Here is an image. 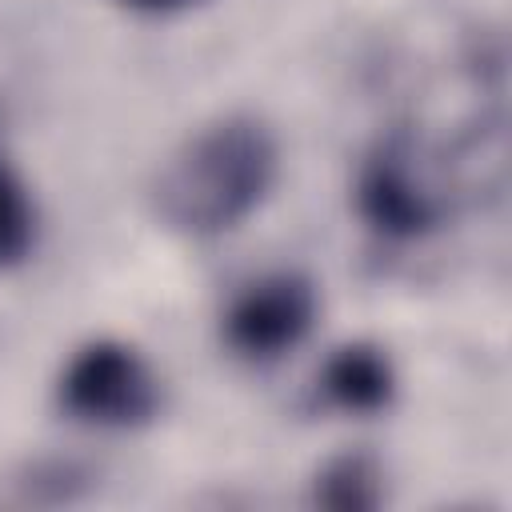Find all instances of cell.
I'll list each match as a JSON object with an SVG mask.
<instances>
[{
	"label": "cell",
	"mask_w": 512,
	"mask_h": 512,
	"mask_svg": "<svg viewBox=\"0 0 512 512\" xmlns=\"http://www.w3.org/2000/svg\"><path fill=\"white\" fill-rule=\"evenodd\" d=\"M276 180V140L256 116H224L200 128L156 176L152 200L168 228L216 236L236 228Z\"/></svg>",
	"instance_id": "obj_1"
},
{
	"label": "cell",
	"mask_w": 512,
	"mask_h": 512,
	"mask_svg": "<svg viewBox=\"0 0 512 512\" xmlns=\"http://www.w3.org/2000/svg\"><path fill=\"white\" fill-rule=\"evenodd\" d=\"M56 400L80 424L136 428L160 412V380L128 344L96 340L68 360Z\"/></svg>",
	"instance_id": "obj_2"
},
{
	"label": "cell",
	"mask_w": 512,
	"mask_h": 512,
	"mask_svg": "<svg viewBox=\"0 0 512 512\" xmlns=\"http://www.w3.org/2000/svg\"><path fill=\"white\" fill-rule=\"evenodd\" d=\"M356 204L360 216L388 240L428 236L444 220V196L428 184L424 168L416 164V148L404 132L372 148L356 180Z\"/></svg>",
	"instance_id": "obj_3"
},
{
	"label": "cell",
	"mask_w": 512,
	"mask_h": 512,
	"mask_svg": "<svg viewBox=\"0 0 512 512\" xmlns=\"http://www.w3.org/2000/svg\"><path fill=\"white\" fill-rule=\"evenodd\" d=\"M316 320V288L300 272H272L256 284H248L228 316H224V340L244 360H276L288 348H296Z\"/></svg>",
	"instance_id": "obj_4"
},
{
	"label": "cell",
	"mask_w": 512,
	"mask_h": 512,
	"mask_svg": "<svg viewBox=\"0 0 512 512\" xmlns=\"http://www.w3.org/2000/svg\"><path fill=\"white\" fill-rule=\"evenodd\" d=\"M320 392L332 408L356 412V416H372L384 412L396 396V372L388 364V356L376 344H344L320 376Z\"/></svg>",
	"instance_id": "obj_5"
},
{
	"label": "cell",
	"mask_w": 512,
	"mask_h": 512,
	"mask_svg": "<svg viewBox=\"0 0 512 512\" xmlns=\"http://www.w3.org/2000/svg\"><path fill=\"white\" fill-rule=\"evenodd\" d=\"M380 468L368 452H344L336 460H328L316 476V504L320 508H336V512H368L384 500V484H380Z\"/></svg>",
	"instance_id": "obj_6"
},
{
	"label": "cell",
	"mask_w": 512,
	"mask_h": 512,
	"mask_svg": "<svg viewBox=\"0 0 512 512\" xmlns=\"http://www.w3.org/2000/svg\"><path fill=\"white\" fill-rule=\"evenodd\" d=\"M36 240V212L24 184L8 164H0V268L20 264Z\"/></svg>",
	"instance_id": "obj_7"
},
{
	"label": "cell",
	"mask_w": 512,
	"mask_h": 512,
	"mask_svg": "<svg viewBox=\"0 0 512 512\" xmlns=\"http://www.w3.org/2000/svg\"><path fill=\"white\" fill-rule=\"evenodd\" d=\"M128 8H144V12H172V8H184L192 0H120Z\"/></svg>",
	"instance_id": "obj_8"
}]
</instances>
